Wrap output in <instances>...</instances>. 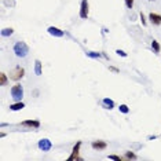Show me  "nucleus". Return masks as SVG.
<instances>
[{
  "mask_svg": "<svg viewBox=\"0 0 161 161\" xmlns=\"http://www.w3.org/2000/svg\"><path fill=\"white\" fill-rule=\"evenodd\" d=\"M25 108V104L24 102H15V104H12V105H10V110H12V112H18V110H22V109Z\"/></svg>",
  "mask_w": 161,
  "mask_h": 161,
  "instance_id": "11",
  "label": "nucleus"
},
{
  "mask_svg": "<svg viewBox=\"0 0 161 161\" xmlns=\"http://www.w3.org/2000/svg\"><path fill=\"white\" fill-rule=\"evenodd\" d=\"M109 160H113V161H121L123 159H121L120 156H116V154H110V156H109Z\"/></svg>",
  "mask_w": 161,
  "mask_h": 161,
  "instance_id": "20",
  "label": "nucleus"
},
{
  "mask_svg": "<svg viewBox=\"0 0 161 161\" xmlns=\"http://www.w3.org/2000/svg\"><path fill=\"white\" fill-rule=\"evenodd\" d=\"M118 110H120L123 114H127L128 112H130V108H128L127 105H120V106H118Z\"/></svg>",
  "mask_w": 161,
  "mask_h": 161,
  "instance_id": "18",
  "label": "nucleus"
},
{
  "mask_svg": "<svg viewBox=\"0 0 161 161\" xmlns=\"http://www.w3.org/2000/svg\"><path fill=\"white\" fill-rule=\"evenodd\" d=\"M47 32L51 34V36H54V37H63V36H65V32L61 30V29L57 28V26H48Z\"/></svg>",
  "mask_w": 161,
  "mask_h": 161,
  "instance_id": "7",
  "label": "nucleus"
},
{
  "mask_svg": "<svg viewBox=\"0 0 161 161\" xmlns=\"http://www.w3.org/2000/svg\"><path fill=\"white\" fill-rule=\"evenodd\" d=\"M91 147L94 150H105L106 147H108V143H106L105 140H94V142L91 143Z\"/></svg>",
  "mask_w": 161,
  "mask_h": 161,
  "instance_id": "8",
  "label": "nucleus"
},
{
  "mask_svg": "<svg viewBox=\"0 0 161 161\" xmlns=\"http://www.w3.org/2000/svg\"><path fill=\"white\" fill-rule=\"evenodd\" d=\"M152 48H153V51L156 54H160V50H161V47H160V43L157 40H153L152 41Z\"/></svg>",
  "mask_w": 161,
  "mask_h": 161,
  "instance_id": "14",
  "label": "nucleus"
},
{
  "mask_svg": "<svg viewBox=\"0 0 161 161\" xmlns=\"http://www.w3.org/2000/svg\"><path fill=\"white\" fill-rule=\"evenodd\" d=\"M11 96H12V99H14V101L19 102L22 98H24V87H22L21 84L12 85V88H11Z\"/></svg>",
  "mask_w": 161,
  "mask_h": 161,
  "instance_id": "2",
  "label": "nucleus"
},
{
  "mask_svg": "<svg viewBox=\"0 0 161 161\" xmlns=\"http://www.w3.org/2000/svg\"><path fill=\"white\" fill-rule=\"evenodd\" d=\"M14 54L18 58H25L29 54V47L25 41H17L14 46Z\"/></svg>",
  "mask_w": 161,
  "mask_h": 161,
  "instance_id": "1",
  "label": "nucleus"
},
{
  "mask_svg": "<svg viewBox=\"0 0 161 161\" xmlns=\"http://www.w3.org/2000/svg\"><path fill=\"white\" fill-rule=\"evenodd\" d=\"M149 19H150V22H152L153 25H156V26L161 25V15H160V14H156V12H150Z\"/></svg>",
  "mask_w": 161,
  "mask_h": 161,
  "instance_id": "10",
  "label": "nucleus"
},
{
  "mask_svg": "<svg viewBox=\"0 0 161 161\" xmlns=\"http://www.w3.org/2000/svg\"><path fill=\"white\" fill-rule=\"evenodd\" d=\"M139 17H140V22H142V25H143V26H146V25H147V22H146V18H145L143 12H140V14H139Z\"/></svg>",
  "mask_w": 161,
  "mask_h": 161,
  "instance_id": "22",
  "label": "nucleus"
},
{
  "mask_svg": "<svg viewBox=\"0 0 161 161\" xmlns=\"http://www.w3.org/2000/svg\"><path fill=\"white\" fill-rule=\"evenodd\" d=\"M24 75H25V69H24V67L17 66L15 69H12L11 72H10V79L18 81V80H21L22 77H24Z\"/></svg>",
  "mask_w": 161,
  "mask_h": 161,
  "instance_id": "3",
  "label": "nucleus"
},
{
  "mask_svg": "<svg viewBox=\"0 0 161 161\" xmlns=\"http://www.w3.org/2000/svg\"><path fill=\"white\" fill-rule=\"evenodd\" d=\"M134 2L135 0H125V6H127L128 8H132L134 7Z\"/></svg>",
  "mask_w": 161,
  "mask_h": 161,
  "instance_id": "21",
  "label": "nucleus"
},
{
  "mask_svg": "<svg viewBox=\"0 0 161 161\" xmlns=\"http://www.w3.org/2000/svg\"><path fill=\"white\" fill-rule=\"evenodd\" d=\"M116 54H117V55H120V57H127V53H124L123 50H116Z\"/></svg>",
  "mask_w": 161,
  "mask_h": 161,
  "instance_id": "23",
  "label": "nucleus"
},
{
  "mask_svg": "<svg viewBox=\"0 0 161 161\" xmlns=\"http://www.w3.org/2000/svg\"><path fill=\"white\" fill-rule=\"evenodd\" d=\"M102 53H87V57L90 58H101Z\"/></svg>",
  "mask_w": 161,
  "mask_h": 161,
  "instance_id": "19",
  "label": "nucleus"
},
{
  "mask_svg": "<svg viewBox=\"0 0 161 161\" xmlns=\"http://www.w3.org/2000/svg\"><path fill=\"white\" fill-rule=\"evenodd\" d=\"M37 146H39V149H40L41 152H50L51 147H53V143H51L50 139H46V138H44V139L39 140Z\"/></svg>",
  "mask_w": 161,
  "mask_h": 161,
  "instance_id": "5",
  "label": "nucleus"
},
{
  "mask_svg": "<svg viewBox=\"0 0 161 161\" xmlns=\"http://www.w3.org/2000/svg\"><path fill=\"white\" fill-rule=\"evenodd\" d=\"M88 0H81V4H80V18L87 19L88 18Z\"/></svg>",
  "mask_w": 161,
  "mask_h": 161,
  "instance_id": "6",
  "label": "nucleus"
},
{
  "mask_svg": "<svg viewBox=\"0 0 161 161\" xmlns=\"http://www.w3.org/2000/svg\"><path fill=\"white\" fill-rule=\"evenodd\" d=\"M125 160H136V154L132 153V152H125V156H124Z\"/></svg>",
  "mask_w": 161,
  "mask_h": 161,
  "instance_id": "17",
  "label": "nucleus"
},
{
  "mask_svg": "<svg viewBox=\"0 0 161 161\" xmlns=\"http://www.w3.org/2000/svg\"><path fill=\"white\" fill-rule=\"evenodd\" d=\"M12 33H14V29H12V28H4V29H3V30H2V36H11V34Z\"/></svg>",
  "mask_w": 161,
  "mask_h": 161,
  "instance_id": "15",
  "label": "nucleus"
},
{
  "mask_svg": "<svg viewBox=\"0 0 161 161\" xmlns=\"http://www.w3.org/2000/svg\"><path fill=\"white\" fill-rule=\"evenodd\" d=\"M22 127H28V128H39L40 127V121L39 120H25L21 123Z\"/></svg>",
  "mask_w": 161,
  "mask_h": 161,
  "instance_id": "9",
  "label": "nucleus"
},
{
  "mask_svg": "<svg viewBox=\"0 0 161 161\" xmlns=\"http://www.w3.org/2000/svg\"><path fill=\"white\" fill-rule=\"evenodd\" d=\"M109 70L113 72V73H118V72H120V69H117V67H114V66H109Z\"/></svg>",
  "mask_w": 161,
  "mask_h": 161,
  "instance_id": "24",
  "label": "nucleus"
},
{
  "mask_svg": "<svg viewBox=\"0 0 161 161\" xmlns=\"http://www.w3.org/2000/svg\"><path fill=\"white\" fill-rule=\"evenodd\" d=\"M7 83H8V80H7L6 73H0V85L4 87V85H7Z\"/></svg>",
  "mask_w": 161,
  "mask_h": 161,
  "instance_id": "16",
  "label": "nucleus"
},
{
  "mask_svg": "<svg viewBox=\"0 0 161 161\" xmlns=\"http://www.w3.org/2000/svg\"><path fill=\"white\" fill-rule=\"evenodd\" d=\"M41 65H43V63H41L39 59L34 61V75L36 76H41V73H43V70H41Z\"/></svg>",
  "mask_w": 161,
  "mask_h": 161,
  "instance_id": "12",
  "label": "nucleus"
},
{
  "mask_svg": "<svg viewBox=\"0 0 161 161\" xmlns=\"http://www.w3.org/2000/svg\"><path fill=\"white\" fill-rule=\"evenodd\" d=\"M80 147H81V142H77L75 146H73V149H72V154L69 156V159H67V161H81V157L79 156V153H80Z\"/></svg>",
  "mask_w": 161,
  "mask_h": 161,
  "instance_id": "4",
  "label": "nucleus"
},
{
  "mask_svg": "<svg viewBox=\"0 0 161 161\" xmlns=\"http://www.w3.org/2000/svg\"><path fill=\"white\" fill-rule=\"evenodd\" d=\"M102 105L105 106V109H109V110H112V109L114 108V102L109 98H105L104 101H102Z\"/></svg>",
  "mask_w": 161,
  "mask_h": 161,
  "instance_id": "13",
  "label": "nucleus"
}]
</instances>
